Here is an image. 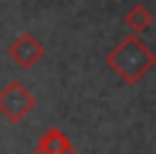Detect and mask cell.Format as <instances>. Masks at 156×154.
I'll return each mask as SVG.
<instances>
[{"mask_svg":"<svg viewBox=\"0 0 156 154\" xmlns=\"http://www.w3.org/2000/svg\"><path fill=\"white\" fill-rule=\"evenodd\" d=\"M154 17L152 13L143 7V5H133L126 13H124V24L133 30V34H141L152 26Z\"/></svg>","mask_w":156,"mask_h":154,"instance_id":"5","label":"cell"},{"mask_svg":"<svg viewBox=\"0 0 156 154\" xmlns=\"http://www.w3.org/2000/svg\"><path fill=\"white\" fill-rule=\"evenodd\" d=\"M34 154H77V150L71 143V139L66 137V133H62L56 126H49L39 137Z\"/></svg>","mask_w":156,"mask_h":154,"instance_id":"4","label":"cell"},{"mask_svg":"<svg viewBox=\"0 0 156 154\" xmlns=\"http://www.w3.org/2000/svg\"><path fill=\"white\" fill-rule=\"evenodd\" d=\"M105 62L122 81H126L128 86H137L145 77V73L154 69L156 54L137 34H128L107 54Z\"/></svg>","mask_w":156,"mask_h":154,"instance_id":"1","label":"cell"},{"mask_svg":"<svg viewBox=\"0 0 156 154\" xmlns=\"http://www.w3.org/2000/svg\"><path fill=\"white\" fill-rule=\"evenodd\" d=\"M9 56H11V60H13L17 66H22V69L26 71V69H32V66L45 56V45H43L34 34L24 32V34H20V37L9 45Z\"/></svg>","mask_w":156,"mask_h":154,"instance_id":"3","label":"cell"},{"mask_svg":"<svg viewBox=\"0 0 156 154\" xmlns=\"http://www.w3.org/2000/svg\"><path fill=\"white\" fill-rule=\"evenodd\" d=\"M34 107H37V98L17 79H11L2 90H0V113H2L11 124L22 122Z\"/></svg>","mask_w":156,"mask_h":154,"instance_id":"2","label":"cell"}]
</instances>
